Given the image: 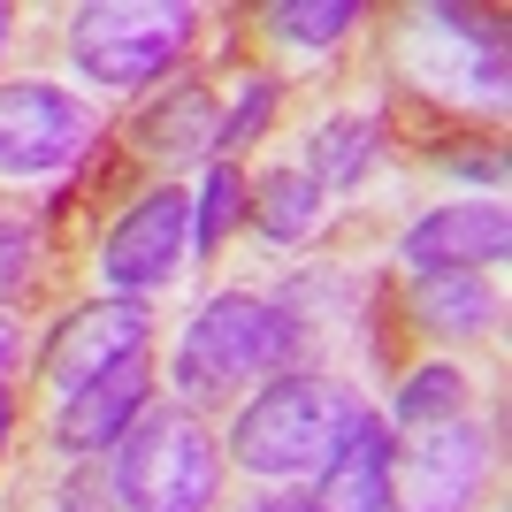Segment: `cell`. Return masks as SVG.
Returning <instances> with one entry per match:
<instances>
[{
  "label": "cell",
  "instance_id": "21",
  "mask_svg": "<svg viewBox=\"0 0 512 512\" xmlns=\"http://www.w3.org/2000/svg\"><path fill=\"white\" fill-rule=\"evenodd\" d=\"M8 436H16V398H8V383H0V459H8Z\"/></svg>",
  "mask_w": 512,
  "mask_h": 512
},
{
  "label": "cell",
  "instance_id": "23",
  "mask_svg": "<svg viewBox=\"0 0 512 512\" xmlns=\"http://www.w3.org/2000/svg\"><path fill=\"white\" fill-rule=\"evenodd\" d=\"M245 512H306V497H260V505H245Z\"/></svg>",
  "mask_w": 512,
  "mask_h": 512
},
{
  "label": "cell",
  "instance_id": "16",
  "mask_svg": "<svg viewBox=\"0 0 512 512\" xmlns=\"http://www.w3.org/2000/svg\"><path fill=\"white\" fill-rule=\"evenodd\" d=\"M214 146V100L199 85H176L138 115V153L153 161H207Z\"/></svg>",
  "mask_w": 512,
  "mask_h": 512
},
{
  "label": "cell",
  "instance_id": "9",
  "mask_svg": "<svg viewBox=\"0 0 512 512\" xmlns=\"http://www.w3.org/2000/svg\"><path fill=\"white\" fill-rule=\"evenodd\" d=\"M505 253H512L505 199H451V207H428L398 230V268L406 276H482Z\"/></svg>",
  "mask_w": 512,
  "mask_h": 512
},
{
  "label": "cell",
  "instance_id": "11",
  "mask_svg": "<svg viewBox=\"0 0 512 512\" xmlns=\"http://www.w3.org/2000/svg\"><path fill=\"white\" fill-rule=\"evenodd\" d=\"M390 459H398V428L383 413H352L337 436V451L314 467L306 512H383L390 505Z\"/></svg>",
  "mask_w": 512,
  "mask_h": 512
},
{
  "label": "cell",
  "instance_id": "15",
  "mask_svg": "<svg viewBox=\"0 0 512 512\" xmlns=\"http://www.w3.org/2000/svg\"><path fill=\"white\" fill-rule=\"evenodd\" d=\"M467 413V367L459 360H413L398 367V383H390V428H406V436H421V428H444Z\"/></svg>",
  "mask_w": 512,
  "mask_h": 512
},
{
  "label": "cell",
  "instance_id": "2",
  "mask_svg": "<svg viewBox=\"0 0 512 512\" xmlns=\"http://www.w3.org/2000/svg\"><path fill=\"white\" fill-rule=\"evenodd\" d=\"M360 413V398L314 367H283L245 398V413L222 436V467L253 474V482H299L337 451L344 421Z\"/></svg>",
  "mask_w": 512,
  "mask_h": 512
},
{
  "label": "cell",
  "instance_id": "12",
  "mask_svg": "<svg viewBox=\"0 0 512 512\" xmlns=\"http://www.w3.org/2000/svg\"><path fill=\"white\" fill-rule=\"evenodd\" d=\"M245 222H253L260 245L299 253V245H314V237H321V222H329V199L314 192V176H306V169L276 161V169H260L253 184H245Z\"/></svg>",
  "mask_w": 512,
  "mask_h": 512
},
{
  "label": "cell",
  "instance_id": "10",
  "mask_svg": "<svg viewBox=\"0 0 512 512\" xmlns=\"http://www.w3.org/2000/svg\"><path fill=\"white\" fill-rule=\"evenodd\" d=\"M146 413H153V367L146 360H123L115 375H100V383L54 398V413H46V444L85 467V459H107L130 428L146 421Z\"/></svg>",
  "mask_w": 512,
  "mask_h": 512
},
{
  "label": "cell",
  "instance_id": "19",
  "mask_svg": "<svg viewBox=\"0 0 512 512\" xmlns=\"http://www.w3.org/2000/svg\"><path fill=\"white\" fill-rule=\"evenodd\" d=\"M237 222H245V176L230 161H207V176L192 192V253H222V237Z\"/></svg>",
  "mask_w": 512,
  "mask_h": 512
},
{
  "label": "cell",
  "instance_id": "13",
  "mask_svg": "<svg viewBox=\"0 0 512 512\" xmlns=\"http://www.w3.org/2000/svg\"><path fill=\"white\" fill-rule=\"evenodd\" d=\"M375 153H383V115L375 107H337V115H321L306 130V161L299 169L314 176V192H360V176L375 169Z\"/></svg>",
  "mask_w": 512,
  "mask_h": 512
},
{
  "label": "cell",
  "instance_id": "17",
  "mask_svg": "<svg viewBox=\"0 0 512 512\" xmlns=\"http://www.w3.org/2000/svg\"><path fill=\"white\" fill-rule=\"evenodd\" d=\"M276 107H283V85L268 77V69H245V77L230 85V100L214 107V146H207V161H230V169H237V153L268 138Z\"/></svg>",
  "mask_w": 512,
  "mask_h": 512
},
{
  "label": "cell",
  "instance_id": "1",
  "mask_svg": "<svg viewBox=\"0 0 512 512\" xmlns=\"http://www.w3.org/2000/svg\"><path fill=\"white\" fill-rule=\"evenodd\" d=\"M299 337H306V321L291 299H260V291H214V299H199V314L184 321L176 360H169L176 413L199 421V413L230 406L237 390L283 375L299 360Z\"/></svg>",
  "mask_w": 512,
  "mask_h": 512
},
{
  "label": "cell",
  "instance_id": "18",
  "mask_svg": "<svg viewBox=\"0 0 512 512\" xmlns=\"http://www.w3.org/2000/svg\"><path fill=\"white\" fill-rule=\"evenodd\" d=\"M260 31L299 54H329L344 31H360V0H276V8H260Z\"/></svg>",
  "mask_w": 512,
  "mask_h": 512
},
{
  "label": "cell",
  "instance_id": "5",
  "mask_svg": "<svg viewBox=\"0 0 512 512\" xmlns=\"http://www.w3.org/2000/svg\"><path fill=\"white\" fill-rule=\"evenodd\" d=\"M184 253H192V192H184V184H146V192L107 222L92 268H100L107 299H138L146 306L161 283H176Z\"/></svg>",
  "mask_w": 512,
  "mask_h": 512
},
{
  "label": "cell",
  "instance_id": "7",
  "mask_svg": "<svg viewBox=\"0 0 512 512\" xmlns=\"http://www.w3.org/2000/svg\"><path fill=\"white\" fill-rule=\"evenodd\" d=\"M490 428L482 421H444L421 428L398 459H390V505L383 512H467L490 482Z\"/></svg>",
  "mask_w": 512,
  "mask_h": 512
},
{
  "label": "cell",
  "instance_id": "4",
  "mask_svg": "<svg viewBox=\"0 0 512 512\" xmlns=\"http://www.w3.org/2000/svg\"><path fill=\"white\" fill-rule=\"evenodd\" d=\"M107 482L123 512H214L222 497V444L192 413H146L107 451Z\"/></svg>",
  "mask_w": 512,
  "mask_h": 512
},
{
  "label": "cell",
  "instance_id": "24",
  "mask_svg": "<svg viewBox=\"0 0 512 512\" xmlns=\"http://www.w3.org/2000/svg\"><path fill=\"white\" fill-rule=\"evenodd\" d=\"M8 39H16V8L0 0V54H8Z\"/></svg>",
  "mask_w": 512,
  "mask_h": 512
},
{
  "label": "cell",
  "instance_id": "14",
  "mask_svg": "<svg viewBox=\"0 0 512 512\" xmlns=\"http://www.w3.org/2000/svg\"><path fill=\"white\" fill-rule=\"evenodd\" d=\"M406 306L428 337H444V344H474L497 329L490 276H406Z\"/></svg>",
  "mask_w": 512,
  "mask_h": 512
},
{
  "label": "cell",
  "instance_id": "6",
  "mask_svg": "<svg viewBox=\"0 0 512 512\" xmlns=\"http://www.w3.org/2000/svg\"><path fill=\"white\" fill-rule=\"evenodd\" d=\"M153 344V314L138 299H77L54 314V329L39 337V390L46 398H69V390L100 383V375H115L123 360H146Z\"/></svg>",
  "mask_w": 512,
  "mask_h": 512
},
{
  "label": "cell",
  "instance_id": "20",
  "mask_svg": "<svg viewBox=\"0 0 512 512\" xmlns=\"http://www.w3.org/2000/svg\"><path fill=\"white\" fill-rule=\"evenodd\" d=\"M31 276H39V230L16 222V214H0V299H16Z\"/></svg>",
  "mask_w": 512,
  "mask_h": 512
},
{
  "label": "cell",
  "instance_id": "22",
  "mask_svg": "<svg viewBox=\"0 0 512 512\" xmlns=\"http://www.w3.org/2000/svg\"><path fill=\"white\" fill-rule=\"evenodd\" d=\"M8 360H16V321L0 314V375H8Z\"/></svg>",
  "mask_w": 512,
  "mask_h": 512
},
{
  "label": "cell",
  "instance_id": "3",
  "mask_svg": "<svg viewBox=\"0 0 512 512\" xmlns=\"http://www.w3.org/2000/svg\"><path fill=\"white\" fill-rule=\"evenodd\" d=\"M192 31V0H85L69 8V62L100 92H146L184 62Z\"/></svg>",
  "mask_w": 512,
  "mask_h": 512
},
{
  "label": "cell",
  "instance_id": "8",
  "mask_svg": "<svg viewBox=\"0 0 512 512\" xmlns=\"http://www.w3.org/2000/svg\"><path fill=\"white\" fill-rule=\"evenodd\" d=\"M92 138V115L77 92L46 77H8L0 85V176H54L69 169Z\"/></svg>",
  "mask_w": 512,
  "mask_h": 512
}]
</instances>
